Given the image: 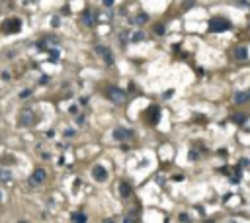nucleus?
<instances>
[{
  "mask_svg": "<svg viewBox=\"0 0 250 223\" xmlns=\"http://www.w3.org/2000/svg\"><path fill=\"white\" fill-rule=\"evenodd\" d=\"M29 94H31V90H24V92H20V98H27Z\"/></svg>",
  "mask_w": 250,
  "mask_h": 223,
  "instance_id": "aec40b11",
  "label": "nucleus"
},
{
  "mask_svg": "<svg viewBox=\"0 0 250 223\" xmlns=\"http://www.w3.org/2000/svg\"><path fill=\"white\" fill-rule=\"evenodd\" d=\"M246 96H248V100H250V90H246Z\"/></svg>",
  "mask_w": 250,
  "mask_h": 223,
  "instance_id": "4be33fe9",
  "label": "nucleus"
},
{
  "mask_svg": "<svg viewBox=\"0 0 250 223\" xmlns=\"http://www.w3.org/2000/svg\"><path fill=\"white\" fill-rule=\"evenodd\" d=\"M119 194H121L123 198H129V196H131V186H129L127 182H121V184H119Z\"/></svg>",
  "mask_w": 250,
  "mask_h": 223,
  "instance_id": "9d476101",
  "label": "nucleus"
},
{
  "mask_svg": "<svg viewBox=\"0 0 250 223\" xmlns=\"http://www.w3.org/2000/svg\"><path fill=\"white\" fill-rule=\"evenodd\" d=\"M131 133L129 131H125V129H121V127H117L115 131H113V139H117V141H123L125 137H129Z\"/></svg>",
  "mask_w": 250,
  "mask_h": 223,
  "instance_id": "1a4fd4ad",
  "label": "nucleus"
},
{
  "mask_svg": "<svg viewBox=\"0 0 250 223\" xmlns=\"http://www.w3.org/2000/svg\"><path fill=\"white\" fill-rule=\"evenodd\" d=\"M233 121H237V123L242 125V123L246 121V116H244V114H234V116H233Z\"/></svg>",
  "mask_w": 250,
  "mask_h": 223,
  "instance_id": "2eb2a0df",
  "label": "nucleus"
},
{
  "mask_svg": "<svg viewBox=\"0 0 250 223\" xmlns=\"http://www.w3.org/2000/svg\"><path fill=\"white\" fill-rule=\"evenodd\" d=\"M113 2H115V0H104V4H106V6H113Z\"/></svg>",
  "mask_w": 250,
  "mask_h": 223,
  "instance_id": "412c9836",
  "label": "nucleus"
},
{
  "mask_svg": "<svg viewBox=\"0 0 250 223\" xmlns=\"http://www.w3.org/2000/svg\"><path fill=\"white\" fill-rule=\"evenodd\" d=\"M229 27H231V24H229V20H225V18H213L209 22V32L211 33H221V32H227Z\"/></svg>",
  "mask_w": 250,
  "mask_h": 223,
  "instance_id": "f257e3e1",
  "label": "nucleus"
},
{
  "mask_svg": "<svg viewBox=\"0 0 250 223\" xmlns=\"http://www.w3.org/2000/svg\"><path fill=\"white\" fill-rule=\"evenodd\" d=\"M139 39H143V32H137V33L133 35V41H139Z\"/></svg>",
  "mask_w": 250,
  "mask_h": 223,
  "instance_id": "6ab92c4d",
  "label": "nucleus"
},
{
  "mask_svg": "<svg viewBox=\"0 0 250 223\" xmlns=\"http://www.w3.org/2000/svg\"><path fill=\"white\" fill-rule=\"evenodd\" d=\"M92 176H94V180H98V182H104L106 178H108V170L102 166V165H98V166H94L92 168Z\"/></svg>",
  "mask_w": 250,
  "mask_h": 223,
  "instance_id": "39448f33",
  "label": "nucleus"
},
{
  "mask_svg": "<svg viewBox=\"0 0 250 223\" xmlns=\"http://www.w3.org/2000/svg\"><path fill=\"white\" fill-rule=\"evenodd\" d=\"M108 98L115 104H119L127 98V94H125V90H121V88H117V86H109L108 88Z\"/></svg>",
  "mask_w": 250,
  "mask_h": 223,
  "instance_id": "f03ea898",
  "label": "nucleus"
},
{
  "mask_svg": "<svg viewBox=\"0 0 250 223\" xmlns=\"http://www.w3.org/2000/svg\"><path fill=\"white\" fill-rule=\"evenodd\" d=\"M234 57H237L238 61H244V59H246V49L244 47H237V49H234Z\"/></svg>",
  "mask_w": 250,
  "mask_h": 223,
  "instance_id": "9b49d317",
  "label": "nucleus"
},
{
  "mask_svg": "<svg viewBox=\"0 0 250 223\" xmlns=\"http://www.w3.org/2000/svg\"><path fill=\"white\" fill-rule=\"evenodd\" d=\"M2 198H4V196H2V192H0V202H2Z\"/></svg>",
  "mask_w": 250,
  "mask_h": 223,
  "instance_id": "5701e85b",
  "label": "nucleus"
},
{
  "mask_svg": "<svg viewBox=\"0 0 250 223\" xmlns=\"http://www.w3.org/2000/svg\"><path fill=\"white\" fill-rule=\"evenodd\" d=\"M233 100H234V104H244V102H248V96H246V90H240V92H234V96H233Z\"/></svg>",
  "mask_w": 250,
  "mask_h": 223,
  "instance_id": "6e6552de",
  "label": "nucleus"
},
{
  "mask_svg": "<svg viewBox=\"0 0 250 223\" xmlns=\"http://www.w3.org/2000/svg\"><path fill=\"white\" fill-rule=\"evenodd\" d=\"M154 33H158V35H162V33H164V26H162V24H158L156 27H154Z\"/></svg>",
  "mask_w": 250,
  "mask_h": 223,
  "instance_id": "f3484780",
  "label": "nucleus"
},
{
  "mask_svg": "<svg viewBox=\"0 0 250 223\" xmlns=\"http://www.w3.org/2000/svg\"><path fill=\"white\" fill-rule=\"evenodd\" d=\"M22 27V22L18 18H12V20H6L2 24V32L4 33H18Z\"/></svg>",
  "mask_w": 250,
  "mask_h": 223,
  "instance_id": "7ed1b4c3",
  "label": "nucleus"
},
{
  "mask_svg": "<svg viewBox=\"0 0 250 223\" xmlns=\"http://www.w3.org/2000/svg\"><path fill=\"white\" fill-rule=\"evenodd\" d=\"M45 178H47L45 170H43V168H35L33 174H31V178H29V184H31V186H37V184H41L43 180H45Z\"/></svg>",
  "mask_w": 250,
  "mask_h": 223,
  "instance_id": "20e7f679",
  "label": "nucleus"
},
{
  "mask_svg": "<svg viewBox=\"0 0 250 223\" xmlns=\"http://www.w3.org/2000/svg\"><path fill=\"white\" fill-rule=\"evenodd\" d=\"M96 53H100V55H104V61H106L108 65H113V55L109 53V51H108L106 47H102V45H98V47H96Z\"/></svg>",
  "mask_w": 250,
  "mask_h": 223,
  "instance_id": "423d86ee",
  "label": "nucleus"
},
{
  "mask_svg": "<svg viewBox=\"0 0 250 223\" xmlns=\"http://www.w3.org/2000/svg\"><path fill=\"white\" fill-rule=\"evenodd\" d=\"M20 123L22 125H31L33 123V114L29 110H26L24 114H22V117H20Z\"/></svg>",
  "mask_w": 250,
  "mask_h": 223,
  "instance_id": "0eeeda50",
  "label": "nucleus"
},
{
  "mask_svg": "<svg viewBox=\"0 0 250 223\" xmlns=\"http://www.w3.org/2000/svg\"><path fill=\"white\" fill-rule=\"evenodd\" d=\"M147 20H149V16H147V14H139V16L135 18V22H137V24H145Z\"/></svg>",
  "mask_w": 250,
  "mask_h": 223,
  "instance_id": "dca6fc26",
  "label": "nucleus"
},
{
  "mask_svg": "<svg viewBox=\"0 0 250 223\" xmlns=\"http://www.w3.org/2000/svg\"><path fill=\"white\" fill-rule=\"evenodd\" d=\"M82 20H84V24H86V26H92V24H94L92 12H90V10H86V12H84V16H82Z\"/></svg>",
  "mask_w": 250,
  "mask_h": 223,
  "instance_id": "ddd939ff",
  "label": "nucleus"
},
{
  "mask_svg": "<svg viewBox=\"0 0 250 223\" xmlns=\"http://www.w3.org/2000/svg\"><path fill=\"white\" fill-rule=\"evenodd\" d=\"M178 219H180V221H190L192 217H190L188 213H180V217H178Z\"/></svg>",
  "mask_w": 250,
  "mask_h": 223,
  "instance_id": "a211bd4d",
  "label": "nucleus"
},
{
  "mask_svg": "<svg viewBox=\"0 0 250 223\" xmlns=\"http://www.w3.org/2000/svg\"><path fill=\"white\" fill-rule=\"evenodd\" d=\"M70 219H72V221H78V223H84V221H86V215H84V213H72Z\"/></svg>",
  "mask_w": 250,
  "mask_h": 223,
  "instance_id": "4468645a",
  "label": "nucleus"
},
{
  "mask_svg": "<svg viewBox=\"0 0 250 223\" xmlns=\"http://www.w3.org/2000/svg\"><path fill=\"white\" fill-rule=\"evenodd\" d=\"M10 178H12V174H10L8 168H0V180H2V182H8Z\"/></svg>",
  "mask_w": 250,
  "mask_h": 223,
  "instance_id": "f8f14e48",
  "label": "nucleus"
}]
</instances>
